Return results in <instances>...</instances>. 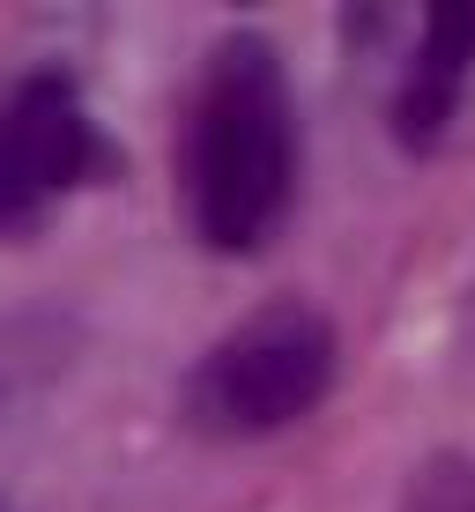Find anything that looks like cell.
<instances>
[{
	"label": "cell",
	"instance_id": "7a4b0ae2",
	"mask_svg": "<svg viewBox=\"0 0 475 512\" xmlns=\"http://www.w3.org/2000/svg\"><path fill=\"white\" fill-rule=\"evenodd\" d=\"M334 327L320 305L283 297V305L245 312L231 334L201 349V364L179 386V423L216 446H253L290 423H305L334 386Z\"/></svg>",
	"mask_w": 475,
	"mask_h": 512
},
{
	"label": "cell",
	"instance_id": "277c9868",
	"mask_svg": "<svg viewBox=\"0 0 475 512\" xmlns=\"http://www.w3.org/2000/svg\"><path fill=\"white\" fill-rule=\"evenodd\" d=\"M468 67H475V8H431L424 38H416V60L401 75V97H394V134L409 149H438L446 119L461 112Z\"/></svg>",
	"mask_w": 475,
	"mask_h": 512
},
{
	"label": "cell",
	"instance_id": "3957f363",
	"mask_svg": "<svg viewBox=\"0 0 475 512\" xmlns=\"http://www.w3.org/2000/svg\"><path fill=\"white\" fill-rule=\"evenodd\" d=\"M97 134L67 75H23L0 90V238L30 231L90 171Z\"/></svg>",
	"mask_w": 475,
	"mask_h": 512
},
{
	"label": "cell",
	"instance_id": "6da1fadb",
	"mask_svg": "<svg viewBox=\"0 0 475 512\" xmlns=\"http://www.w3.org/2000/svg\"><path fill=\"white\" fill-rule=\"evenodd\" d=\"M297 97L275 38L231 30L201 67L186 127V208L208 253H260L290 216Z\"/></svg>",
	"mask_w": 475,
	"mask_h": 512
},
{
	"label": "cell",
	"instance_id": "5b68a950",
	"mask_svg": "<svg viewBox=\"0 0 475 512\" xmlns=\"http://www.w3.org/2000/svg\"><path fill=\"white\" fill-rule=\"evenodd\" d=\"M394 512H475V461L468 453H431L424 468L409 475Z\"/></svg>",
	"mask_w": 475,
	"mask_h": 512
}]
</instances>
